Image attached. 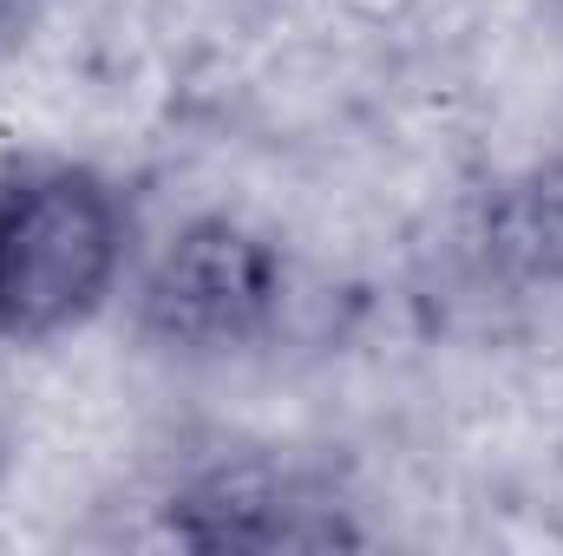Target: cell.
<instances>
[{"mask_svg": "<svg viewBox=\"0 0 563 556\" xmlns=\"http://www.w3.org/2000/svg\"><path fill=\"white\" fill-rule=\"evenodd\" d=\"M119 263V216L92 177L53 170L0 203V327L53 334L79 321Z\"/></svg>", "mask_w": 563, "mask_h": 556, "instance_id": "cell-1", "label": "cell"}, {"mask_svg": "<svg viewBox=\"0 0 563 556\" xmlns=\"http://www.w3.org/2000/svg\"><path fill=\"white\" fill-rule=\"evenodd\" d=\"M269 301V256L236 236L230 223H203L190 230L164 269L151 281V314L164 334H190V341H217V334H243Z\"/></svg>", "mask_w": 563, "mask_h": 556, "instance_id": "cell-2", "label": "cell"}]
</instances>
